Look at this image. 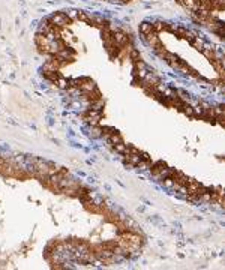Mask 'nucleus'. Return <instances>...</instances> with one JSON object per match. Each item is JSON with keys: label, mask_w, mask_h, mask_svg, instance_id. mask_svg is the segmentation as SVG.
Wrapping results in <instances>:
<instances>
[{"label": "nucleus", "mask_w": 225, "mask_h": 270, "mask_svg": "<svg viewBox=\"0 0 225 270\" xmlns=\"http://www.w3.org/2000/svg\"><path fill=\"white\" fill-rule=\"evenodd\" d=\"M48 20H50V23H51V24H54V26H57V27H65V26H68V24L71 23V20L66 17V14H65V12L54 14V15H51Z\"/></svg>", "instance_id": "obj_1"}, {"label": "nucleus", "mask_w": 225, "mask_h": 270, "mask_svg": "<svg viewBox=\"0 0 225 270\" xmlns=\"http://www.w3.org/2000/svg\"><path fill=\"white\" fill-rule=\"evenodd\" d=\"M152 32H155V30H153V24H152V23L144 21V23H141V24H140V33H141V35H149V33H152Z\"/></svg>", "instance_id": "obj_2"}, {"label": "nucleus", "mask_w": 225, "mask_h": 270, "mask_svg": "<svg viewBox=\"0 0 225 270\" xmlns=\"http://www.w3.org/2000/svg\"><path fill=\"white\" fill-rule=\"evenodd\" d=\"M90 137H92V138H99V137H102V128H101L99 125L92 126V128H90Z\"/></svg>", "instance_id": "obj_3"}, {"label": "nucleus", "mask_w": 225, "mask_h": 270, "mask_svg": "<svg viewBox=\"0 0 225 270\" xmlns=\"http://www.w3.org/2000/svg\"><path fill=\"white\" fill-rule=\"evenodd\" d=\"M152 164H153L152 161H143V159H141V161H140V162H138L135 167L138 168L140 171H146V170H149V168L152 167Z\"/></svg>", "instance_id": "obj_4"}, {"label": "nucleus", "mask_w": 225, "mask_h": 270, "mask_svg": "<svg viewBox=\"0 0 225 270\" xmlns=\"http://www.w3.org/2000/svg\"><path fill=\"white\" fill-rule=\"evenodd\" d=\"M113 147H114V150L117 152V153H120V155H126V153H128V146H126L125 143L113 144Z\"/></svg>", "instance_id": "obj_5"}, {"label": "nucleus", "mask_w": 225, "mask_h": 270, "mask_svg": "<svg viewBox=\"0 0 225 270\" xmlns=\"http://www.w3.org/2000/svg\"><path fill=\"white\" fill-rule=\"evenodd\" d=\"M54 84H56L57 87H60V89H68V87H69V80H66V78L60 77V78H59V80H57Z\"/></svg>", "instance_id": "obj_6"}, {"label": "nucleus", "mask_w": 225, "mask_h": 270, "mask_svg": "<svg viewBox=\"0 0 225 270\" xmlns=\"http://www.w3.org/2000/svg\"><path fill=\"white\" fill-rule=\"evenodd\" d=\"M182 111H183L188 117H194V107L189 105V104H185V105L182 107Z\"/></svg>", "instance_id": "obj_7"}, {"label": "nucleus", "mask_w": 225, "mask_h": 270, "mask_svg": "<svg viewBox=\"0 0 225 270\" xmlns=\"http://www.w3.org/2000/svg\"><path fill=\"white\" fill-rule=\"evenodd\" d=\"M66 14V17L72 21V20H77V17H78V11H74V9H71V11H68V12H65Z\"/></svg>", "instance_id": "obj_8"}]
</instances>
